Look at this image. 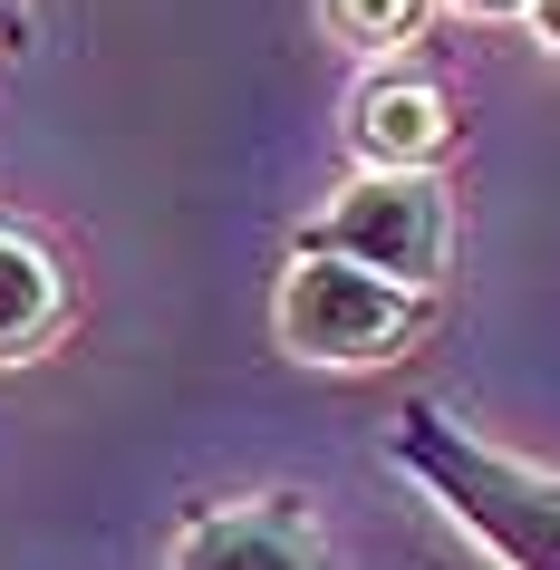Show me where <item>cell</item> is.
<instances>
[{"instance_id":"6da1fadb","label":"cell","mask_w":560,"mask_h":570,"mask_svg":"<svg viewBox=\"0 0 560 570\" xmlns=\"http://www.w3.org/2000/svg\"><path fill=\"white\" fill-rule=\"evenodd\" d=\"M386 464L454 522V532L502 570H560V474L522 454L483 445L464 416H444L435 396H406L386 416Z\"/></svg>"},{"instance_id":"7a4b0ae2","label":"cell","mask_w":560,"mask_h":570,"mask_svg":"<svg viewBox=\"0 0 560 570\" xmlns=\"http://www.w3.org/2000/svg\"><path fill=\"white\" fill-rule=\"evenodd\" d=\"M425 320H435L425 291H396V281L328 262V252H291L281 291H271V338L299 367H386L396 348H415Z\"/></svg>"},{"instance_id":"3957f363","label":"cell","mask_w":560,"mask_h":570,"mask_svg":"<svg viewBox=\"0 0 560 570\" xmlns=\"http://www.w3.org/2000/svg\"><path fill=\"white\" fill-rule=\"evenodd\" d=\"M291 252H328V262H357L435 301V281L454 271V194L444 175H348L291 233Z\"/></svg>"},{"instance_id":"277c9868","label":"cell","mask_w":560,"mask_h":570,"mask_svg":"<svg viewBox=\"0 0 560 570\" xmlns=\"http://www.w3.org/2000/svg\"><path fill=\"white\" fill-rule=\"evenodd\" d=\"M165 570H338L310 493H242V503H204L175 532Z\"/></svg>"},{"instance_id":"5b68a950","label":"cell","mask_w":560,"mask_h":570,"mask_svg":"<svg viewBox=\"0 0 560 570\" xmlns=\"http://www.w3.org/2000/svg\"><path fill=\"white\" fill-rule=\"evenodd\" d=\"M348 155L357 175H444L454 155V97L425 68H377L348 97Z\"/></svg>"},{"instance_id":"8992f818","label":"cell","mask_w":560,"mask_h":570,"mask_svg":"<svg viewBox=\"0 0 560 570\" xmlns=\"http://www.w3.org/2000/svg\"><path fill=\"white\" fill-rule=\"evenodd\" d=\"M59 330H68V262L30 223H0V367L49 358Z\"/></svg>"},{"instance_id":"52a82bcc","label":"cell","mask_w":560,"mask_h":570,"mask_svg":"<svg viewBox=\"0 0 560 570\" xmlns=\"http://www.w3.org/2000/svg\"><path fill=\"white\" fill-rule=\"evenodd\" d=\"M425 10H435V0H320L328 39H338V49H367V59H396V49H415Z\"/></svg>"},{"instance_id":"ba28073f","label":"cell","mask_w":560,"mask_h":570,"mask_svg":"<svg viewBox=\"0 0 560 570\" xmlns=\"http://www.w3.org/2000/svg\"><path fill=\"white\" fill-rule=\"evenodd\" d=\"M522 30L541 39V49H551V59H560V0H522Z\"/></svg>"},{"instance_id":"9c48e42d","label":"cell","mask_w":560,"mask_h":570,"mask_svg":"<svg viewBox=\"0 0 560 570\" xmlns=\"http://www.w3.org/2000/svg\"><path fill=\"white\" fill-rule=\"evenodd\" d=\"M30 39V0H0V49H20Z\"/></svg>"},{"instance_id":"30bf717a","label":"cell","mask_w":560,"mask_h":570,"mask_svg":"<svg viewBox=\"0 0 560 570\" xmlns=\"http://www.w3.org/2000/svg\"><path fill=\"white\" fill-rule=\"evenodd\" d=\"M444 10H464V20H522V0H444Z\"/></svg>"}]
</instances>
